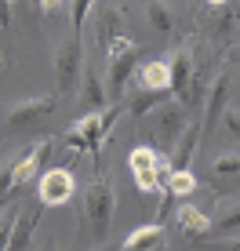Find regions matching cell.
Listing matches in <instances>:
<instances>
[{"mask_svg":"<svg viewBox=\"0 0 240 251\" xmlns=\"http://www.w3.org/2000/svg\"><path fill=\"white\" fill-rule=\"evenodd\" d=\"M226 124L233 127V135L240 138V113H226Z\"/></svg>","mask_w":240,"mask_h":251,"instance_id":"cell-25","label":"cell"},{"mask_svg":"<svg viewBox=\"0 0 240 251\" xmlns=\"http://www.w3.org/2000/svg\"><path fill=\"white\" fill-rule=\"evenodd\" d=\"M157 248H164V226H160V222L139 226L120 240V251H157Z\"/></svg>","mask_w":240,"mask_h":251,"instance_id":"cell-11","label":"cell"},{"mask_svg":"<svg viewBox=\"0 0 240 251\" xmlns=\"http://www.w3.org/2000/svg\"><path fill=\"white\" fill-rule=\"evenodd\" d=\"M196 175H193V168H171V175H168V189H171V197H193L196 193Z\"/></svg>","mask_w":240,"mask_h":251,"instance_id":"cell-16","label":"cell"},{"mask_svg":"<svg viewBox=\"0 0 240 251\" xmlns=\"http://www.w3.org/2000/svg\"><path fill=\"white\" fill-rule=\"evenodd\" d=\"M226 58H229V62H240V40H237L233 48H229V55H226Z\"/></svg>","mask_w":240,"mask_h":251,"instance_id":"cell-26","label":"cell"},{"mask_svg":"<svg viewBox=\"0 0 240 251\" xmlns=\"http://www.w3.org/2000/svg\"><path fill=\"white\" fill-rule=\"evenodd\" d=\"M62 142L70 146L73 153H91V142H88V138H84V131H80V127H76V124H70V127H66V131H62Z\"/></svg>","mask_w":240,"mask_h":251,"instance_id":"cell-21","label":"cell"},{"mask_svg":"<svg viewBox=\"0 0 240 251\" xmlns=\"http://www.w3.org/2000/svg\"><path fill=\"white\" fill-rule=\"evenodd\" d=\"M142 55V44L139 40H127V37H117L113 44L106 48V62H109V95L120 99L135 73V58Z\"/></svg>","mask_w":240,"mask_h":251,"instance_id":"cell-3","label":"cell"},{"mask_svg":"<svg viewBox=\"0 0 240 251\" xmlns=\"http://www.w3.org/2000/svg\"><path fill=\"white\" fill-rule=\"evenodd\" d=\"M211 233L218 237H237L240 233V201H218L211 215Z\"/></svg>","mask_w":240,"mask_h":251,"instance_id":"cell-13","label":"cell"},{"mask_svg":"<svg viewBox=\"0 0 240 251\" xmlns=\"http://www.w3.org/2000/svg\"><path fill=\"white\" fill-rule=\"evenodd\" d=\"M48 251H58V248H48Z\"/></svg>","mask_w":240,"mask_h":251,"instance_id":"cell-30","label":"cell"},{"mask_svg":"<svg viewBox=\"0 0 240 251\" xmlns=\"http://www.w3.org/2000/svg\"><path fill=\"white\" fill-rule=\"evenodd\" d=\"M11 4H15V0H11Z\"/></svg>","mask_w":240,"mask_h":251,"instance_id":"cell-31","label":"cell"},{"mask_svg":"<svg viewBox=\"0 0 240 251\" xmlns=\"http://www.w3.org/2000/svg\"><path fill=\"white\" fill-rule=\"evenodd\" d=\"M55 95H33V99H22L15 102L11 109H7V127L11 131H29V127H37L40 120H48L51 113H55Z\"/></svg>","mask_w":240,"mask_h":251,"instance_id":"cell-7","label":"cell"},{"mask_svg":"<svg viewBox=\"0 0 240 251\" xmlns=\"http://www.w3.org/2000/svg\"><path fill=\"white\" fill-rule=\"evenodd\" d=\"M175 222H178V233H182L186 240H204L211 233V215L200 211L196 204H182L175 211Z\"/></svg>","mask_w":240,"mask_h":251,"instance_id":"cell-10","label":"cell"},{"mask_svg":"<svg viewBox=\"0 0 240 251\" xmlns=\"http://www.w3.org/2000/svg\"><path fill=\"white\" fill-rule=\"evenodd\" d=\"M7 22H11V0H0V33L7 29Z\"/></svg>","mask_w":240,"mask_h":251,"instance_id":"cell-24","label":"cell"},{"mask_svg":"<svg viewBox=\"0 0 240 251\" xmlns=\"http://www.w3.org/2000/svg\"><path fill=\"white\" fill-rule=\"evenodd\" d=\"M211 175H240V153H218L211 160Z\"/></svg>","mask_w":240,"mask_h":251,"instance_id":"cell-19","label":"cell"},{"mask_svg":"<svg viewBox=\"0 0 240 251\" xmlns=\"http://www.w3.org/2000/svg\"><path fill=\"white\" fill-rule=\"evenodd\" d=\"M145 19H149V25H153L157 33H164V37H168L171 29H175V15L168 11L164 0H153V4L145 7Z\"/></svg>","mask_w":240,"mask_h":251,"instance_id":"cell-17","label":"cell"},{"mask_svg":"<svg viewBox=\"0 0 240 251\" xmlns=\"http://www.w3.org/2000/svg\"><path fill=\"white\" fill-rule=\"evenodd\" d=\"M84 99L91 102V109H106V88H102V80H98V73L95 69H84Z\"/></svg>","mask_w":240,"mask_h":251,"instance_id":"cell-18","label":"cell"},{"mask_svg":"<svg viewBox=\"0 0 240 251\" xmlns=\"http://www.w3.org/2000/svg\"><path fill=\"white\" fill-rule=\"evenodd\" d=\"M95 251H120V248H95Z\"/></svg>","mask_w":240,"mask_h":251,"instance_id":"cell-29","label":"cell"},{"mask_svg":"<svg viewBox=\"0 0 240 251\" xmlns=\"http://www.w3.org/2000/svg\"><path fill=\"white\" fill-rule=\"evenodd\" d=\"M76 193V178L70 168H48L44 175L37 178V201L44 207H62L70 204Z\"/></svg>","mask_w":240,"mask_h":251,"instance_id":"cell-6","label":"cell"},{"mask_svg":"<svg viewBox=\"0 0 240 251\" xmlns=\"http://www.w3.org/2000/svg\"><path fill=\"white\" fill-rule=\"evenodd\" d=\"M48 150H51V142L48 138H37V142L29 146V150L22 153L19 160H11L7 164V171H11V178H15V186H25V182H33V178H40L44 171H40V164H44V157H48Z\"/></svg>","mask_w":240,"mask_h":251,"instance_id":"cell-9","label":"cell"},{"mask_svg":"<svg viewBox=\"0 0 240 251\" xmlns=\"http://www.w3.org/2000/svg\"><path fill=\"white\" fill-rule=\"evenodd\" d=\"M226 91H229V73H222L215 84H211V91H208V106H204V117H200V124L204 127H215L218 124V113L226 109Z\"/></svg>","mask_w":240,"mask_h":251,"instance_id":"cell-14","label":"cell"},{"mask_svg":"<svg viewBox=\"0 0 240 251\" xmlns=\"http://www.w3.org/2000/svg\"><path fill=\"white\" fill-rule=\"evenodd\" d=\"M73 124L80 127V131H84V138L91 142V157H95V168L102 171V146H106V138H109L106 124H102V109H98V113L80 117V120H73Z\"/></svg>","mask_w":240,"mask_h":251,"instance_id":"cell-12","label":"cell"},{"mask_svg":"<svg viewBox=\"0 0 240 251\" xmlns=\"http://www.w3.org/2000/svg\"><path fill=\"white\" fill-rule=\"evenodd\" d=\"M171 62V80H175V95L182 99L186 95V84H190V73H193V58H190V51L186 48H178L175 55L168 58Z\"/></svg>","mask_w":240,"mask_h":251,"instance_id":"cell-15","label":"cell"},{"mask_svg":"<svg viewBox=\"0 0 240 251\" xmlns=\"http://www.w3.org/2000/svg\"><path fill=\"white\" fill-rule=\"evenodd\" d=\"M127 171L135 175V186H139V193H157V189L168 186V157H160L153 146H135L131 153H127Z\"/></svg>","mask_w":240,"mask_h":251,"instance_id":"cell-2","label":"cell"},{"mask_svg":"<svg viewBox=\"0 0 240 251\" xmlns=\"http://www.w3.org/2000/svg\"><path fill=\"white\" fill-rule=\"evenodd\" d=\"M145 117H149L153 131L164 138V146H175L178 138H182V127H190V106H186V102L178 99V95L164 99L157 109H149Z\"/></svg>","mask_w":240,"mask_h":251,"instance_id":"cell-4","label":"cell"},{"mask_svg":"<svg viewBox=\"0 0 240 251\" xmlns=\"http://www.w3.org/2000/svg\"><path fill=\"white\" fill-rule=\"evenodd\" d=\"M88 226H91V237L98 240H106L109 237V226H113V211H117V189H113V178H102L95 175V182L88 186Z\"/></svg>","mask_w":240,"mask_h":251,"instance_id":"cell-1","label":"cell"},{"mask_svg":"<svg viewBox=\"0 0 240 251\" xmlns=\"http://www.w3.org/2000/svg\"><path fill=\"white\" fill-rule=\"evenodd\" d=\"M91 4H95V0H70V22H73V33L84 29V22H88V15H91Z\"/></svg>","mask_w":240,"mask_h":251,"instance_id":"cell-20","label":"cell"},{"mask_svg":"<svg viewBox=\"0 0 240 251\" xmlns=\"http://www.w3.org/2000/svg\"><path fill=\"white\" fill-rule=\"evenodd\" d=\"M37 4H40V15H48V19L62 11V0H37Z\"/></svg>","mask_w":240,"mask_h":251,"instance_id":"cell-23","label":"cell"},{"mask_svg":"<svg viewBox=\"0 0 240 251\" xmlns=\"http://www.w3.org/2000/svg\"><path fill=\"white\" fill-rule=\"evenodd\" d=\"M135 91L175 95V80H171V62H168V58H149L145 66H139V76H135Z\"/></svg>","mask_w":240,"mask_h":251,"instance_id":"cell-8","label":"cell"},{"mask_svg":"<svg viewBox=\"0 0 240 251\" xmlns=\"http://www.w3.org/2000/svg\"><path fill=\"white\" fill-rule=\"evenodd\" d=\"M226 22H222V25H226V29H233L237 33V37H240V7H226Z\"/></svg>","mask_w":240,"mask_h":251,"instance_id":"cell-22","label":"cell"},{"mask_svg":"<svg viewBox=\"0 0 240 251\" xmlns=\"http://www.w3.org/2000/svg\"><path fill=\"white\" fill-rule=\"evenodd\" d=\"M55 76H58V91L73 95L76 84H84V44H80V33H73L55 55Z\"/></svg>","mask_w":240,"mask_h":251,"instance_id":"cell-5","label":"cell"},{"mask_svg":"<svg viewBox=\"0 0 240 251\" xmlns=\"http://www.w3.org/2000/svg\"><path fill=\"white\" fill-rule=\"evenodd\" d=\"M229 251H240V237H233V240H229Z\"/></svg>","mask_w":240,"mask_h":251,"instance_id":"cell-28","label":"cell"},{"mask_svg":"<svg viewBox=\"0 0 240 251\" xmlns=\"http://www.w3.org/2000/svg\"><path fill=\"white\" fill-rule=\"evenodd\" d=\"M208 7H215V11H222V7H229V0H204Z\"/></svg>","mask_w":240,"mask_h":251,"instance_id":"cell-27","label":"cell"}]
</instances>
